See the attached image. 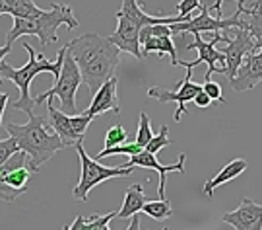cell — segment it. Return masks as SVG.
Masks as SVG:
<instances>
[{"mask_svg": "<svg viewBox=\"0 0 262 230\" xmlns=\"http://www.w3.org/2000/svg\"><path fill=\"white\" fill-rule=\"evenodd\" d=\"M66 47L80 68L82 82H85L92 96L99 90L105 80L115 76L117 67L121 63V49L111 43L109 37L97 35V33L78 35Z\"/></svg>", "mask_w": 262, "mask_h": 230, "instance_id": "6da1fadb", "label": "cell"}, {"mask_svg": "<svg viewBox=\"0 0 262 230\" xmlns=\"http://www.w3.org/2000/svg\"><path fill=\"white\" fill-rule=\"evenodd\" d=\"M4 131L16 139L19 150L28 154V166L33 174H37L43 164L49 162L58 150L66 146L43 115L31 113L29 121L24 125L6 123Z\"/></svg>", "mask_w": 262, "mask_h": 230, "instance_id": "7a4b0ae2", "label": "cell"}, {"mask_svg": "<svg viewBox=\"0 0 262 230\" xmlns=\"http://www.w3.org/2000/svg\"><path fill=\"white\" fill-rule=\"evenodd\" d=\"M24 49L28 51L29 61L19 68H14L12 65H8L6 61L0 63V76L2 80H10L14 82V86L18 88L19 98L18 102L14 104V109H19V111H26L28 117L33 113V98L29 94V88H31V82L33 78L41 74V72H51L53 76H58L60 72V67L64 63V55H66V45L60 51H58V57L55 61H47L43 55H39L35 49L31 47L29 43H24Z\"/></svg>", "mask_w": 262, "mask_h": 230, "instance_id": "3957f363", "label": "cell"}, {"mask_svg": "<svg viewBox=\"0 0 262 230\" xmlns=\"http://www.w3.org/2000/svg\"><path fill=\"white\" fill-rule=\"evenodd\" d=\"M78 20L68 4L55 2L49 10H43L39 16L33 18H14V26L6 33V43H12L24 35H35L41 43V47H47L51 43H56V29L66 26L68 29L78 28Z\"/></svg>", "mask_w": 262, "mask_h": 230, "instance_id": "277c9868", "label": "cell"}, {"mask_svg": "<svg viewBox=\"0 0 262 230\" xmlns=\"http://www.w3.org/2000/svg\"><path fill=\"white\" fill-rule=\"evenodd\" d=\"M84 141L74 144L76 152L80 156V182L72 189V197L76 201H88L90 197V191L97 187L99 183L107 182V180H115V178H128L134 170V166H117V168H105L101 164L97 162L95 158L88 156V152L84 150Z\"/></svg>", "mask_w": 262, "mask_h": 230, "instance_id": "5b68a950", "label": "cell"}, {"mask_svg": "<svg viewBox=\"0 0 262 230\" xmlns=\"http://www.w3.org/2000/svg\"><path fill=\"white\" fill-rule=\"evenodd\" d=\"M82 84V74H80V68L76 65V61L72 59V55L68 53V47H66V55H64V63L60 67V72L58 76L55 78V86L39 94L35 100H33V106H39L47 100H53V98H58L60 102V109L68 115H76L78 109H76V92Z\"/></svg>", "mask_w": 262, "mask_h": 230, "instance_id": "8992f818", "label": "cell"}, {"mask_svg": "<svg viewBox=\"0 0 262 230\" xmlns=\"http://www.w3.org/2000/svg\"><path fill=\"white\" fill-rule=\"evenodd\" d=\"M222 33H224V41L227 43L225 49H222V53L225 55V76H227V80H233L235 72L241 67L243 59L249 53H254L258 49H256V41L247 31V28L231 26V28L222 29Z\"/></svg>", "mask_w": 262, "mask_h": 230, "instance_id": "52a82bcc", "label": "cell"}, {"mask_svg": "<svg viewBox=\"0 0 262 230\" xmlns=\"http://www.w3.org/2000/svg\"><path fill=\"white\" fill-rule=\"evenodd\" d=\"M220 41H224V33H222V31H214V39H212V41H206L200 33H194V39L188 43L187 51L196 49L198 59L192 61V63L179 61V67H185L187 68V74H192V68L206 63L208 68H206V78H204V80H210V76H212L214 72L225 74V55L222 51L215 49V45H217Z\"/></svg>", "mask_w": 262, "mask_h": 230, "instance_id": "ba28073f", "label": "cell"}, {"mask_svg": "<svg viewBox=\"0 0 262 230\" xmlns=\"http://www.w3.org/2000/svg\"><path fill=\"white\" fill-rule=\"evenodd\" d=\"M245 8H237L233 16H229V18H222V16H210V8L206 6H202L200 8V16L196 18H188L185 22H179V24H171L169 28L171 31H190V33H202V31H210V33H214V31H222L225 28H231V26H239V28H245L247 24H245V20H241V16L245 14Z\"/></svg>", "mask_w": 262, "mask_h": 230, "instance_id": "9c48e42d", "label": "cell"}, {"mask_svg": "<svg viewBox=\"0 0 262 230\" xmlns=\"http://www.w3.org/2000/svg\"><path fill=\"white\" fill-rule=\"evenodd\" d=\"M140 47L144 59L151 55V53H156L158 57L167 55L171 59V65L179 67L177 49H175V43H173V37H171V28L167 24L144 26L140 29Z\"/></svg>", "mask_w": 262, "mask_h": 230, "instance_id": "30bf717a", "label": "cell"}, {"mask_svg": "<svg viewBox=\"0 0 262 230\" xmlns=\"http://www.w3.org/2000/svg\"><path fill=\"white\" fill-rule=\"evenodd\" d=\"M190 78H192V74H187V76L179 82L177 92H171V90L158 88V86L148 88V96L154 98V100H158L159 104L177 102L179 107H177V113H175V121H177V123L183 119V115L187 113V111H185V107H187L188 102H192V100H194V96H196L198 92L202 90V86H200V84H194Z\"/></svg>", "mask_w": 262, "mask_h": 230, "instance_id": "8fae6325", "label": "cell"}, {"mask_svg": "<svg viewBox=\"0 0 262 230\" xmlns=\"http://www.w3.org/2000/svg\"><path fill=\"white\" fill-rule=\"evenodd\" d=\"M185 160H187V156H185V154H179L177 162L169 164V166H163V164L158 162L156 154L148 152V150L144 148L140 152L128 156L126 166H140V168H146V170H156V172L159 174L158 197L159 199H165V178H167V174H171V172L185 174Z\"/></svg>", "mask_w": 262, "mask_h": 230, "instance_id": "7c38bea8", "label": "cell"}, {"mask_svg": "<svg viewBox=\"0 0 262 230\" xmlns=\"http://www.w3.org/2000/svg\"><path fill=\"white\" fill-rule=\"evenodd\" d=\"M262 82V49L249 53L243 59L241 67L237 68L233 80H229V86L233 92H247L253 90Z\"/></svg>", "mask_w": 262, "mask_h": 230, "instance_id": "4fadbf2b", "label": "cell"}, {"mask_svg": "<svg viewBox=\"0 0 262 230\" xmlns=\"http://www.w3.org/2000/svg\"><path fill=\"white\" fill-rule=\"evenodd\" d=\"M222 222L237 230H262V205L245 197L235 211L225 213Z\"/></svg>", "mask_w": 262, "mask_h": 230, "instance_id": "5bb4252c", "label": "cell"}, {"mask_svg": "<svg viewBox=\"0 0 262 230\" xmlns=\"http://www.w3.org/2000/svg\"><path fill=\"white\" fill-rule=\"evenodd\" d=\"M119 20V26H117V31L109 35L111 43H115L117 47L128 53L136 59H144L142 57V47H140V26L136 22H132L130 18H124V16H117Z\"/></svg>", "mask_w": 262, "mask_h": 230, "instance_id": "9a60e30c", "label": "cell"}, {"mask_svg": "<svg viewBox=\"0 0 262 230\" xmlns=\"http://www.w3.org/2000/svg\"><path fill=\"white\" fill-rule=\"evenodd\" d=\"M117 86H119V80L117 76H111L109 80H105L103 84L99 86V90L92 96V104L85 109L84 113L97 117L101 113H119L121 111V104H119V96H117Z\"/></svg>", "mask_w": 262, "mask_h": 230, "instance_id": "2e32d148", "label": "cell"}, {"mask_svg": "<svg viewBox=\"0 0 262 230\" xmlns=\"http://www.w3.org/2000/svg\"><path fill=\"white\" fill-rule=\"evenodd\" d=\"M47 119L49 125L53 127V131L62 139V143L66 146H74L76 143H80V139L76 137L74 129H72V115L64 113L62 109H56L51 100L47 104Z\"/></svg>", "mask_w": 262, "mask_h": 230, "instance_id": "e0dca14e", "label": "cell"}, {"mask_svg": "<svg viewBox=\"0 0 262 230\" xmlns=\"http://www.w3.org/2000/svg\"><path fill=\"white\" fill-rule=\"evenodd\" d=\"M247 168H249L247 160H243V158H233L229 164H225L224 168L215 174L212 180H208V182L204 183V189H202L204 195H206V197H212L214 191L220 187V185H224V183L231 182V180H235V178H239Z\"/></svg>", "mask_w": 262, "mask_h": 230, "instance_id": "ac0fdd59", "label": "cell"}, {"mask_svg": "<svg viewBox=\"0 0 262 230\" xmlns=\"http://www.w3.org/2000/svg\"><path fill=\"white\" fill-rule=\"evenodd\" d=\"M148 201L146 193H144V185L142 183H132L130 187L124 193V203H122L121 211L117 213L119 219H132L134 215L142 211V205Z\"/></svg>", "mask_w": 262, "mask_h": 230, "instance_id": "d6986e66", "label": "cell"}, {"mask_svg": "<svg viewBox=\"0 0 262 230\" xmlns=\"http://www.w3.org/2000/svg\"><path fill=\"white\" fill-rule=\"evenodd\" d=\"M41 12L33 0H2V14H10L12 18H33Z\"/></svg>", "mask_w": 262, "mask_h": 230, "instance_id": "ffe728a7", "label": "cell"}, {"mask_svg": "<svg viewBox=\"0 0 262 230\" xmlns=\"http://www.w3.org/2000/svg\"><path fill=\"white\" fill-rule=\"evenodd\" d=\"M117 217V213H107V215H94V217H76L72 224H68V230H109V222Z\"/></svg>", "mask_w": 262, "mask_h": 230, "instance_id": "44dd1931", "label": "cell"}, {"mask_svg": "<svg viewBox=\"0 0 262 230\" xmlns=\"http://www.w3.org/2000/svg\"><path fill=\"white\" fill-rule=\"evenodd\" d=\"M146 213L154 221H167L173 215V207L167 199H154V201H146L142 205V211Z\"/></svg>", "mask_w": 262, "mask_h": 230, "instance_id": "7402d4cb", "label": "cell"}, {"mask_svg": "<svg viewBox=\"0 0 262 230\" xmlns=\"http://www.w3.org/2000/svg\"><path fill=\"white\" fill-rule=\"evenodd\" d=\"M245 16H247V20H245L247 26L245 28L256 41V49H262V16L251 8L245 10Z\"/></svg>", "mask_w": 262, "mask_h": 230, "instance_id": "603a6c76", "label": "cell"}, {"mask_svg": "<svg viewBox=\"0 0 262 230\" xmlns=\"http://www.w3.org/2000/svg\"><path fill=\"white\" fill-rule=\"evenodd\" d=\"M140 150H144V146H140V144L136 143H121V144H115V146H105L103 150L99 154H95V160H101V158H107V156H111V154H126V156H132V154L140 152Z\"/></svg>", "mask_w": 262, "mask_h": 230, "instance_id": "cb8c5ba5", "label": "cell"}, {"mask_svg": "<svg viewBox=\"0 0 262 230\" xmlns=\"http://www.w3.org/2000/svg\"><path fill=\"white\" fill-rule=\"evenodd\" d=\"M167 131H169L167 125H161L159 133L156 135V137H151L150 143L146 144V150L158 156V152L161 150V148H165V146H169V144H173V141H171V139L167 137Z\"/></svg>", "mask_w": 262, "mask_h": 230, "instance_id": "d4e9b609", "label": "cell"}, {"mask_svg": "<svg viewBox=\"0 0 262 230\" xmlns=\"http://www.w3.org/2000/svg\"><path fill=\"white\" fill-rule=\"evenodd\" d=\"M151 137H154V133H151L150 117H148V113H144V111H142V113H140V123H138V133H136V143L146 148V144L150 143Z\"/></svg>", "mask_w": 262, "mask_h": 230, "instance_id": "484cf974", "label": "cell"}, {"mask_svg": "<svg viewBox=\"0 0 262 230\" xmlns=\"http://www.w3.org/2000/svg\"><path fill=\"white\" fill-rule=\"evenodd\" d=\"M177 8H179V14L175 16V24L192 18V12L202 8V4H200V0H181L177 4Z\"/></svg>", "mask_w": 262, "mask_h": 230, "instance_id": "4316f807", "label": "cell"}, {"mask_svg": "<svg viewBox=\"0 0 262 230\" xmlns=\"http://www.w3.org/2000/svg\"><path fill=\"white\" fill-rule=\"evenodd\" d=\"M130 137H128V131L122 129L121 125H113L111 129L105 133V146H115V144L126 143Z\"/></svg>", "mask_w": 262, "mask_h": 230, "instance_id": "83f0119b", "label": "cell"}, {"mask_svg": "<svg viewBox=\"0 0 262 230\" xmlns=\"http://www.w3.org/2000/svg\"><path fill=\"white\" fill-rule=\"evenodd\" d=\"M18 143L14 137H8V139H0V164H4L14 152H18Z\"/></svg>", "mask_w": 262, "mask_h": 230, "instance_id": "f1b7e54d", "label": "cell"}, {"mask_svg": "<svg viewBox=\"0 0 262 230\" xmlns=\"http://www.w3.org/2000/svg\"><path fill=\"white\" fill-rule=\"evenodd\" d=\"M202 90L206 92L208 96L212 98V102H222V104H225V102H227V100L224 98L222 86H220L217 82H212V80H204V84H202Z\"/></svg>", "mask_w": 262, "mask_h": 230, "instance_id": "f546056e", "label": "cell"}, {"mask_svg": "<svg viewBox=\"0 0 262 230\" xmlns=\"http://www.w3.org/2000/svg\"><path fill=\"white\" fill-rule=\"evenodd\" d=\"M194 104H196V107H200V109H206V107L212 106V98L208 96L204 90H200L196 96H194V100H192Z\"/></svg>", "mask_w": 262, "mask_h": 230, "instance_id": "4dcf8cb0", "label": "cell"}, {"mask_svg": "<svg viewBox=\"0 0 262 230\" xmlns=\"http://www.w3.org/2000/svg\"><path fill=\"white\" fill-rule=\"evenodd\" d=\"M237 2V8H245V0H235ZM222 6H224V0H215V4L210 6V12H215L217 16H222Z\"/></svg>", "mask_w": 262, "mask_h": 230, "instance_id": "1f68e13d", "label": "cell"}, {"mask_svg": "<svg viewBox=\"0 0 262 230\" xmlns=\"http://www.w3.org/2000/svg\"><path fill=\"white\" fill-rule=\"evenodd\" d=\"M8 94L6 92H0V139H2V115H4V109H6V104H8Z\"/></svg>", "mask_w": 262, "mask_h": 230, "instance_id": "d6a6232c", "label": "cell"}, {"mask_svg": "<svg viewBox=\"0 0 262 230\" xmlns=\"http://www.w3.org/2000/svg\"><path fill=\"white\" fill-rule=\"evenodd\" d=\"M10 53H12V43H6L4 47H0V63L8 57ZM2 82H4V80H2V76H0V84H2Z\"/></svg>", "mask_w": 262, "mask_h": 230, "instance_id": "836d02e7", "label": "cell"}, {"mask_svg": "<svg viewBox=\"0 0 262 230\" xmlns=\"http://www.w3.org/2000/svg\"><path fill=\"white\" fill-rule=\"evenodd\" d=\"M251 10H254V12H258V14L262 16V4H260V6H251Z\"/></svg>", "mask_w": 262, "mask_h": 230, "instance_id": "e575fe53", "label": "cell"}, {"mask_svg": "<svg viewBox=\"0 0 262 230\" xmlns=\"http://www.w3.org/2000/svg\"><path fill=\"white\" fill-rule=\"evenodd\" d=\"M260 4H262V0H254V4H253V6H260Z\"/></svg>", "mask_w": 262, "mask_h": 230, "instance_id": "d590c367", "label": "cell"}, {"mask_svg": "<svg viewBox=\"0 0 262 230\" xmlns=\"http://www.w3.org/2000/svg\"><path fill=\"white\" fill-rule=\"evenodd\" d=\"M0 14H2V0H0Z\"/></svg>", "mask_w": 262, "mask_h": 230, "instance_id": "8d00e7d4", "label": "cell"}]
</instances>
